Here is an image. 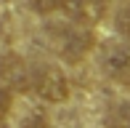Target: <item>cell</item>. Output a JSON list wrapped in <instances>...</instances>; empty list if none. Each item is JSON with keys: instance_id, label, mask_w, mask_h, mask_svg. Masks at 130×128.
I'll use <instances>...</instances> for the list:
<instances>
[{"instance_id": "cell-1", "label": "cell", "mask_w": 130, "mask_h": 128, "mask_svg": "<svg viewBox=\"0 0 130 128\" xmlns=\"http://www.w3.org/2000/svg\"><path fill=\"white\" fill-rule=\"evenodd\" d=\"M93 45H96V35L90 32V27L69 24V27H64L58 32V54L72 64L82 61L93 51Z\"/></svg>"}, {"instance_id": "cell-2", "label": "cell", "mask_w": 130, "mask_h": 128, "mask_svg": "<svg viewBox=\"0 0 130 128\" xmlns=\"http://www.w3.org/2000/svg\"><path fill=\"white\" fill-rule=\"evenodd\" d=\"M35 91H37V96L43 99V101H51V104H61L69 99V80L67 75H64L61 67H43L37 72V78H35Z\"/></svg>"}, {"instance_id": "cell-3", "label": "cell", "mask_w": 130, "mask_h": 128, "mask_svg": "<svg viewBox=\"0 0 130 128\" xmlns=\"http://www.w3.org/2000/svg\"><path fill=\"white\" fill-rule=\"evenodd\" d=\"M58 8H61L74 24L96 27L106 16L109 0H58Z\"/></svg>"}, {"instance_id": "cell-4", "label": "cell", "mask_w": 130, "mask_h": 128, "mask_svg": "<svg viewBox=\"0 0 130 128\" xmlns=\"http://www.w3.org/2000/svg\"><path fill=\"white\" fill-rule=\"evenodd\" d=\"M0 83L8 91H27L32 85V75H29L27 61L19 54H5L0 56Z\"/></svg>"}, {"instance_id": "cell-5", "label": "cell", "mask_w": 130, "mask_h": 128, "mask_svg": "<svg viewBox=\"0 0 130 128\" xmlns=\"http://www.w3.org/2000/svg\"><path fill=\"white\" fill-rule=\"evenodd\" d=\"M104 69L111 75V78H117V80H127L130 78V51L114 48L104 59Z\"/></svg>"}, {"instance_id": "cell-6", "label": "cell", "mask_w": 130, "mask_h": 128, "mask_svg": "<svg viewBox=\"0 0 130 128\" xmlns=\"http://www.w3.org/2000/svg\"><path fill=\"white\" fill-rule=\"evenodd\" d=\"M106 128H130V99L111 104L109 115H106Z\"/></svg>"}, {"instance_id": "cell-7", "label": "cell", "mask_w": 130, "mask_h": 128, "mask_svg": "<svg viewBox=\"0 0 130 128\" xmlns=\"http://www.w3.org/2000/svg\"><path fill=\"white\" fill-rule=\"evenodd\" d=\"M114 27H117V32H120L122 37L130 40V3L120 5V11L114 14Z\"/></svg>"}, {"instance_id": "cell-8", "label": "cell", "mask_w": 130, "mask_h": 128, "mask_svg": "<svg viewBox=\"0 0 130 128\" xmlns=\"http://www.w3.org/2000/svg\"><path fill=\"white\" fill-rule=\"evenodd\" d=\"M19 128H51L48 118H45L40 109H32V112H27L24 118L19 120Z\"/></svg>"}, {"instance_id": "cell-9", "label": "cell", "mask_w": 130, "mask_h": 128, "mask_svg": "<svg viewBox=\"0 0 130 128\" xmlns=\"http://www.w3.org/2000/svg\"><path fill=\"white\" fill-rule=\"evenodd\" d=\"M11 104H13V96H11V91L0 85V125H3V123H5V118H8Z\"/></svg>"}, {"instance_id": "cell-10", "label": "cell", "mask_w": 130, "mask_h": 128, "mask_svg": "<svg viewBox=\"0 0 130 128\" xmlns=\"http://www.w3.org/2000/svg\"><path fill=\"white\" fill-rule=\"evenodd\" d=\"M29 3L37 14H51L53 8H58V0H29Z\"/></svg>"}]
</instances>
